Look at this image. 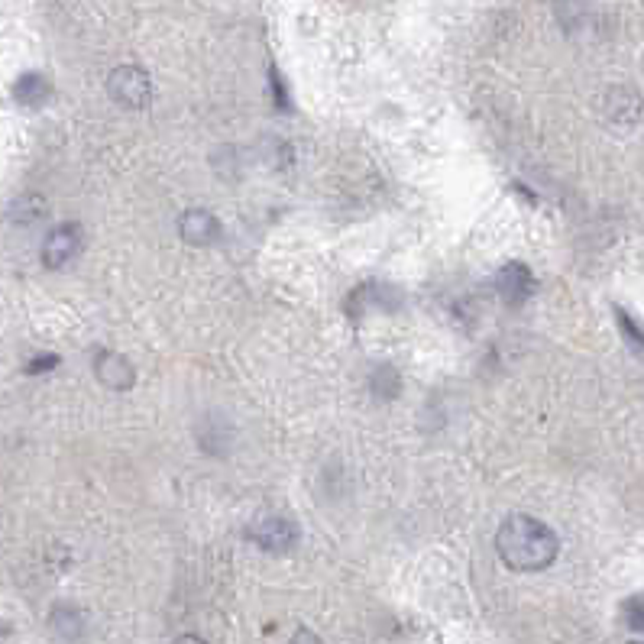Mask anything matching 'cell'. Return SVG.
Masks as SVG:
<instances>
[{
  "instance_id": "6da1fadb",
  "label": "cell",
  "mask_w": 644,
  "mask_h": 644,
  "mask_svg": "<svg viewBox=\"0 0 644 644\" xmlns=\"http://www.w3.org/2000/svg\"><path fill=\"white\" fill-rule=\"evenodd\" d=\"M496 551L505 567H512L518 573H534V570H547L554 564L560 554V541L541 518L509 515L499 525Z\"/></svg>"
},
{
  "instance_id": "7a4b0ae2",
  "label": "cell",
  "mask_w": 644,
  "mask_h": 644,
  "mask_svg": "<svg viewBox=\"0 0 644 644\" xmlns=\"http://www.w3.org/2000/svg\"><path fill=\"white\" fill-rule=\"evenodd\" d=\"M107 91H111V98L123 107H130V111H143L153 101V81L143 72L140 65H120L111 72L107 78Z\"/></svg>"
},
{
  "instance_id": "3957f363",
  "label": "cell",
  "mask_w": 644,
  "mask_h": 644,
  "mask_svg": "<svg viewBox=\"0 0 644 644\" xmlns=\"http://www.w3.org/2000/svg\"><path fill=\"white\" fill-rule=\"evenodd\" d=\"M250 538L263 547L266 554H289L298 544V528L289 522V518L269 515V518H259V522L250 528Z\"/></svg>"
},
{
  "instance_id": "277c9868",
  "label": "cell",
  "mask_w": 644,
  "mask_h": 644,
  "mask_svg": "<svg viewBox=\"0 0 644 644\" xmlns=\"http://www.w3.org/2000/svg\"><path fill=\"white\" fill-rule=\"evenodd\" d=\"M644 117V101L635 88H609L602 94V120L615 127H635Z\"/></svg>"
},
{
  "instance_id": "5b68a950",
  "label": "cell",
  "mask_w": 644,
  "mask_h": 644,
  "mask_svg": "<svg viewBox=\"0 0 644 644\" xmlns=\"http://www.w3.org/2000/svg\"><path fill=\"white\" fill-rule=\"evenodd\" d=\"M94 376H98V382L104 389L127 392V389H133V382H136V369L123 353L98 350V356H94Z\"/></svg>"
},
{
  "instance_id": "8992f818",
  "label": "cell",
  "mask_w": 644,
  "mask_h": 644,
  "mask_svg": "<svg viewBox=\"0 0 644 644\" xmlns=\"http://www.w3.org/2000/svg\"><path fill=\"white\" fill-rule=\"evenodd\" d=\"M81 250V230L75 224L56 227L43 243V266L46 269H62L68 266Z\"/></svg>"
},
{
  "instance_id": "52a82bcc",
  "label": "cell",
  "mask_w": 644,
  "mask_h": 644,
  "mask_svg": "<svg viewBox=\"0 0 644 644\" xmlns=\"http://www.w3.org/2000/svg\"><path fill=\"white\" fill-rule=\"evenodd\" d=\"M178 234L188 246H211L221 237V224H217V217L204 208H191L178 217Z\"/></svg>"
},
{
  "instance_id": "ba28073f",
  "label": "cell",
  "mask_w": 644,
  "mask_h": 644,
  "mask_svg": "<svg viewBox=\"0 0 644 644\" xmlns=\"http://www.w3.org/2000/svg\"><path fill=\"white\" fill-rule=\"evenodd\" d=\"M496 285H499V295L509 301V305H525V301L534 295V276L525 263H509L499 269L496 276Z\"/></svg>"
},
{
  "instance_id": "9c48e42d",
  "label": "cell",
  "mask_w": 644,
  "mask_h": 644,
  "mask_svg": "<svg viewBox=\"0 0 644 644\" xmlns=\"http://www.w3.org/2000/svg\"><path fill=\"white\" fill-rule=\"evenodd\" d=\"M49 628L59 641H78L85 635V615H81L75 606H68V602H59V606H52V612H49Z\"/></svg>"
},
{
  "instance_id": "30bf717a",
  "label": "cell",
  "mask_w": 644,
  "mask_h": 644,
  "mask_svg": "<svg viewBox=\"0 0 644 644\" xmlns=\"http://www.w3.org/2000/svg\"><path fill=\"white\" fill-rule=\"evenodd\" d=\"M195 441H198V447H201L208 457H224L227 447H230V444H227V441H230V431H227L224 421L208 418V421H201V428L195 431Z\"/></svg>"
},
{
  "instance_id": "8fae6325",
  "label": "cell",
  "mask_w": 644,
  "mask_h": 644,
  "mask_svg": "<svg viewBox=\"0 0 644 644\" xmlns=\"http://www.w3.org/2000/svg\"><path fill=\"white\" fill-rule=\"evenodd\" d=\"M13 98H17L20 104H26V107H39L49 98V81L43 75H36V72L23 75L17 85H13Z\"/></svg>"
},
{
  "instance_id": "7c38bea8",
  "label": "cell",
  "mask_w": 644,
  "mask_h": 644,
  "mask_svg": "<svg viewBox=\"0 0 644 644\" xmlns=\"http://www.w3.org/2000/svg\"><path fill=\"white\" fill-rule=\"evenodd\" d=\"M369 389H373L379 402H395L402 392V376L395 373V366H379L373 379H369Z\"/></svg>"
},
{
  "instance_id": "4fadbf2b",
  "label": "cell",
  "mask_w": 644,
  "mask_h": 644,
  "mask_svg": "<svg viewBox=\"0 0 644 644\" xmlns=\"http://www.w3.org/2000/svg\"><path fill=\"white\" fill-rule=\"evenodd\" d=\"M43 214H46V201L39 195H23L17 204H13V217H17L20 224H33Z\"/></svg>"
},
{
  "instance_id": "5bb4252c",
  "label": "cell",
  "mask_w": 644,
  "mask_h": 644,
  "mask_svg": "<svg viewBox=\"0 0 644 644\" xmlns=\"http://www.w3.org/2000/svg\"><path fill=\"white\" fill-rule=\"evenodd\" d=\"M622 619H625L628 628H632V632H644V593H638V596H632V599H625Z\"/></svg>"
},
{
  "instance_id": "9a60e30c",
  "label": "cell",
  "mask_w": 644,
  "mask_h": 644,
  "mask_svg": "<svg viewBox=\"0 0 644 644\" xmlns=\"http://www.w3.org/2000/svg\"><path fill=\"white\" fill-rule=\"evenodd\" d=\"M615 318H619V327H622V334H625L628 344H632L635 350H644V331H641L638 321H632V314L622 311V308H615Z\"/></svg>"
},
{
  "instance_id": "2e32d148",
  "label": "cell",
  "mask_w": 644,
  "mask_h": 644,
  "mask_svg": "<svg viewBox=\"0 0 644 644\" xmlns=\"http://www.w3.org/2000/svg\"><path fill=\"white\" fill-rule=\"evenodd\" d=\"M56 366H59V356L56 353H39V356H33L30 363H26V373H30V376H43V373H52Z\"/></svg>"
},
{
  "instance_id": "e0dca14e",
  "label": "cell",
  "mask_w": 644,
  "mask_h": 644,
  "mask_svg": "<svg viewBox=\"0 0 644 644\" xmlns=\"http://www.w3.org/2000/svg\"><path fill=\"white\" fill-rule=\"evenodd\" d=\"M292 644H324V641L314 635L311 628H298V632L292 635Z\"/></svg>"
},
{
  "instance_id": "ac0fdd59",
  "label": "cell",
  "mask_w": 644,
  "mask_h": 644,
  "mask_svg": "<svg viewBox=\"0 0 644 644\" xmlns=\"http://www.w3.org/2000/svg\"><path fill=\"white\" fill-rule=\"evenodd\" d=\"M172 644H204V641L198 635H182V638H175Z\"/></svg>"
},
{
  "instance_id": "d6986e66",
  "label": "cell",
  "mask_w": 644,
  "mask_h": 644,
  "mask_svg": "<svg viewBox=\"0 0 644 644\" xmlns=\"http://www.w3.org/2000/svg\"><path fill=\"white\" fill-rule=\"evenodd\" d=\"M632 644H644V641H632Z\"/></svg>"
}]
</instances>
